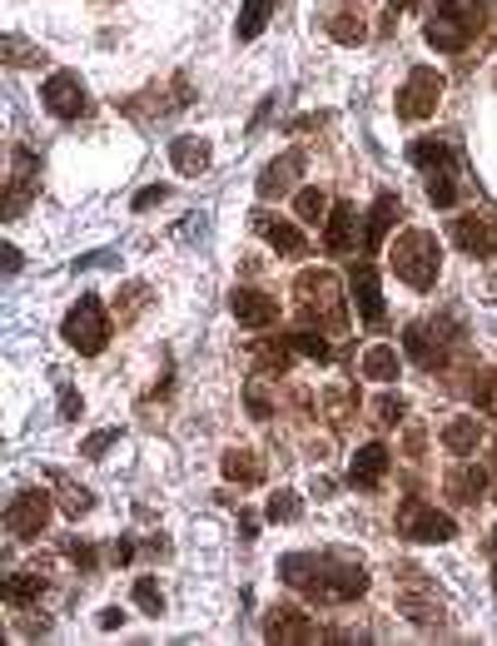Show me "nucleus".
I'll list each match as a JSON object with an SVG mask.
<instances>
[{"mask_svg":"<svg viewBox=\"0 0 497 646\" xmlns=\"http://www.w3.org/2000/svg\"><path fill=\"white\" fill-rule=\"evenodd\" d=\"M279 577L294 592L319 601H358L368 592V572L344 557H319V553H289L279 557Z\"/></svg>","mask_w":497,"mask_h":646,"instance_id":"f257e3e1","label":"nucleus"},{"mask_svg":"<svg viewBox=\"0 0 497 646\" xmlns=\"http://www.w3.org/2000/svg\"><path fill=\"white\" fill-rule=\"evenodd\" d=\"M438 269H443V249L428 229H403V235L393 239V274H398L413 294H428V289L438 283Z\"/></svg>","mask_w":497,"mask_h":646,"instance_id":"f03ea898","label":"nucleus"},{"mask_svg":"<svg viewBox=\"0 0 497 646\" xmlns=\"http://www.w3.org/2000/svg\"><path fill=\"white\" fill-rule=\"evenodd\" d=\"M298 294V314L308 318V324H319L323 314V329L329 333H344L348 329V308H344V294H339V279H333L329 269H304L294 283Z\"/></svg>","mask_w":497,"mask_h":646,"instance_id":"7ed1b4c3","label":"nucleus"},{"mask_svg":"<svg viewBox=\"0 0 497 646\" xmlns=\"http://www.w3.org/2000/svg\"><path fill=\"white\" fill-rule=\"evenodd\" d=\"M60 333H65V343H71L80 358H95V353H105L110 343V318H105V304H100L95 294H85L80 304L65 314V324H60Z\"/></svg>","mask_w":497,"mask_h":646,"instance_id":"20e7f679","label":"nucleus"},{"mask_svg":"<svg viewBox=\"0 0 497 646\" xmlns=\"http://www.w3.org/2000/svg\"><path fill=\"white\" fill-rule=\"evenodd\" d=\"M443 100V75L428 71V65H418L408 80H403L398 100H393V110H398V119H408V125H418V119H428L433 110H438Z\"/></svg>","mask_w":497,"mask_h":646,"instance_id":"39448f33","label":"nucleus"},{"mask_svg":"<svg viewBox=\"0 0 497 646\" xmlns=\"http://www.w3.org/2000/svg\"><path fill=\"white\" fill-rule=\"evenodd\" d=\"M46 528H50V497L40 493V487H21V493L11 497V507H5V532L30 542Z\"/></svg>","mask_w":497,"mask_h":646,"instance_id":"423d86ee","label":"nucleus"},{"mask_svg":"<svg viewBox=\"0 0 497 646\" xmlns=\"http://www.w3.org/2000/svg\"><path fill=\"white\" fill-rule=\"evenodd\" d=\"M398 532L408 542H453V537H458V522H453V517H443L438 507L408 503L398 512Z\"/></svg>","mask_w":497,"mask_h":646,"instance_id":"0eeeda50","label":"nucleus"},{"mask_svg":"<svg viewBox=\"0 0 497 646\" xmlns=\"http://www.w3.org/2000/svg\"><path fill=\"white\" fill-rule=\"evenodd\" d=\"M448 239L468 258H493L497 254V224L483 219V214H458V219L448 224Z\"/></svg>","mask_w":497,"mask_h":646,"instance_id":"6e6552de","label":"nucleus"},{"mask_svg":"<svg viewBox=\"0 0 497 646\" xmlns=\"http://www.w3.org/2000/svg\"><path fill=\"white\" fill-rule=\"evenodd\" d=\"M348 294H354L358 318H364L368 329H383V324H388V308H383V289H379L373 264H358V269L348 274Z\"/></svg>","mask_w":497,"mask_h":646,"instance_id":"1a4fd4ad","label":"nucleus"},{"mask_svg":"<svg viewBox=\"0 0 497 646\" xmlns=\"http://www.w3.org/2000/svg\"><path fill=\"white\" fill-rule=\"evenodd\" d=\"M443 339H458V329H448V324H438V318H428V324H408V333H403V353H408L413 364L433 368L443 358Z\"/></svg>","mask_w":497,"mask_h":646,"instance_id":"9d476101","label":"nucleus"},{"mask_svg":"<svg viewBox=\"0 0 497 646\" xmlns=\"http://www.w3.org/2000/svg\"><path fill=\"white\" fill-rule=\"evenodd\" d=\"M388 443H364L354 453V463H348V487H358V493H373L383 478H388Z\"/></svg>","mask_w":497,"mask_h":646,"instance_id":"9b49d317","label":"nucleus"},{"mask_svg":"<svg viewBox=\"0 0 497 646\" xmlns=\"http://www.w3.org/2000/svg\"><path fill=\"white\" fill-rule=\"evenodd\" d=\"M40 100H46V110L55 119H75L85 110V90H80V75H71V71H60V75H50L46 85H40Z\"/></svg>","mask_w":497,"mask_h":646,"instance_id":"f8f14e48","label":"nucleus"},{"mask_svg":"<svg viewBox=\"0 0 497 646\" xmlns=\"http://www.w3.org/2000/svg\"><path fill=\"white\" fill-rule=\"evenodd\" d=\"M264 636H269L273 646H298V642H319V632H314V622H308L298 607H273L269 617H264Z\"/></svg>","mask_w":497,"mask_h":646,"instance_id":"ddd939ff","label":"nucleus"},{"mask_svg":"<svg viewBox=\"0 0 497 646\" xmlns=\"http://www.w3.org/2000/svg\"><path fill=\"white\" fill-rule=\"evenodd\" d=\"M254 235H264V244L273 249V254H289V258H298L308 249V239H304V229L298 224H289V219H273V214H254Z\"/></svg>","mask_w":497,"mask_h":646,"instance_id":"4468645a","label":"nucleus"},{"mask_svg":"<svg viewBox=\"0 0 497 646\" xmlns=\"http://www.w3.org/2000/svg\"><path fill=\"white\" fill-rule=\"evenodd\" d=\"M229 308H234V318L244 329H269L273 318H279V304H273L269 294H259V289H234Z\"/></svg>","mask_w":497,"mask_h":646,"instance_id":"2eb2a0df","label":"nucleus"},{"mask_svg":"<svg viewBox=\"0 0 497 646\" xmlns=\"http://www.w3.org/2000/svg\"><path fill=\"white\" fill-rule=\"evenodd\" d=\"M298 175H304V154L298 150L279 154V160L259 175V200H279V194H289V189L298 185Z\"/></svg>","mask_w":497,"mask_h":646,"instance_id":"dca6fc26","label":"nucleus"},{"mask_svg":"<svg viewBox=\"0 0 497 646\" xmlns=\"http://www.w3.org/2000/svg\"><path fill=\"white\" fill-rule=\"evenodd\" d=\"M30 179H36V154L30 150H15V165H11V185H5V219L25 210L30 200Z\"/></svg>","mask_w":497,"mask_h":646,"instance_id":"f3484780","label":"nucleus"},{"mask_svg":"<svg viewBox=\"0 0 497 646\" xmlns=\"http://www.w3.org/2000/svg\"><path fill=\"white\" fill-rule=\"evenodd\" d=\"M423 36H428V46L433 50H443V55H458V50H468V40H473V30L468 25H458L453 15H433V21L423 25Z\"/></svg>","mask_w":497,"mask_h":646,"instance_id":"a211bd4d","label":"nucleus"},{"mask_svg":"<svg viewBox=\"0 0 497 646\" xmlns=\"http://www.w3.org/2000/svg\"><path fill=\"white\" fill-rule=\"evenodd\" d=\"M354 219H358V210L348 200H339L329 210V224H323V249L329 254H348L354 249Z\"/></svg>","mask_w":497,"mask_h":646,"instance_id":"6ab92c4d","label":"nucleus"},{"mask_svg":"<svg viewBox=\"0 0 497 646\" xmlns=\"http://www.w3.org/2000/svg\"><path fill=\"white\" fill-rule=\"evenodd\" d=\"M169 160H175V169L184 179H194L209 169V144L200 135H179V140H169Z\"/></svg>","mask_w":497,"mask_h":646,"instance_id":"aec40b11","label":"nucleus"},{"mask_svg":"<svg viewBox=\"0 0 497 646\" xmlns=\"http://www.w3.org/2000/svg\"><path fill=\"white\" fill-rule=\"evenodd\" d=\"M393 214H398V200H393V194H379V204H373V210H368V219H364V249H368V254H373V249L388 239Z\"/></svg>","mask_w":497,"mask_h":646,"instance_id":"412c9836","label":"nucleus"},{"mask_svg":"<svg viewBox=\"0 0 497 646\" xmlns=\"http://www.w3.org/2000/svg\"><path fill=\"white\" fill-rule=\"evenodd\" d=\"M358 373H364L368 383H393V378H398V349H388V343H373V349L364 353Z\"/></svg>","mask_w":497,"mask_h":646,"instance_id":"4be33fe9","label":"nucleus"},{"mask_svg":"<svg viewBox=\"0 0 497 646\" xmlns=\"http://www.w3.org/2000/svg\"><path fill=\"white\" fill-rule=\"evenodd\" d=\"M225 478L239 482V487H254V482H264V463L248 453V447H229L225 453Z\"/></svg>","mask_w":497,"mask_h":646,"instance_id":"5701e85b","label":"nucleus"},{"mask_svg":"<svg viewBox=\"0 0 497 646\" xmlns=\"http://www.w3.org/2000/svg\"><path fill=\"white\" fill-rule=\"evenodd\" d=\"M40 592H46V577H36V572H11L0 582V597L11 601V607H30Z\"/></svg>","mask_w":497,"mask_h":646,"instance_id":"b1692460","label":"nucleus"},{"mask_svg":"<svg viewBox=\"0 0 497 646\" xmlns=\"http://www.w3.org/2000/svg\"><path fill=\"white\" fill-rule=\"evenodd\" d=\"M487 493V472L483 468H453L448 472V497L453 503H477Z\"/></svg>","mask_w":497,"mask_h":646,"instance_id":"393cba45","label":"nucleus"},{"mask_svg":"<svg viewBox=\"0 0 497 646\" xmlns=\"http://www.w3.org/2000/svg\"><path fill=\"white\" fill-rule=\"evenodd\" d=\"M269 15H273V0H244V5H239L234 36H239V40H259L264 25H269Z\"/></svg>","mask_w":497,"mask_h":646,"instance_id":"a878e982","label":"nucleus"},{"mask_svg":"<svg viewBox=\"0 0 497 646\" xmlns=\"http://www.w3.org/2000/svg\"><path fill=\"white\" fill-rule=\"evenodd\" d=\"M477 438H483L477 418H453V423L443 428V447H448V453H458V458H468V453H473Z\"/></svg>","mask_w":497,"mask_h":646,"instance_id":"bb28decb","label":"nucleus"},{"mask_svg":"<svg viewBox=\"0 0 497 646\" xmlns=\"http://www.w3.org/2000/svg\"><path fill=\"white\" fill-rule=\"evenodd\" d=\"M408 160H413L418 169H428V175H433V169H453V150L443 140H413L408 144Z\"/></svg>","mask_w":497,"mask_h":646,"instance_id":"cd10ccee","label":"nucleus"},{"mask_svg":"<svg viewBox=\"0 0 497 646\" xmlns=\"http://www.w3.org/2000/svg\"><path fill=\"white\" fill-rule=\"evenodd\" d=\"M438 11L453 15L458 25H468L473 36L483 30V21H487V5H483V0H438Z\"/></svg>","mask_w":497,"mask_h":646,"instance_id":"c85d7f7f","label":"nucleus"},{"mask_svg":"<svg viewBox=\"0 0 497 646\" xmlns=\"http://www.w3.org/2000/svg\"><path fill=\"white\" fill-rule=\"evenodd\" d=\"M294 214L304 224H319V219H329V194H323V189H314V185H304L294 194Z\"/></svg>","mask_w":497,"mask_h":646,"instance_id":"c756f323","label":"nucleus"},{"mask_svg":"<svg viewBox=\"0 0 497 646\" xmlns=\"http://www.w3.org/2000/svg\"><path fill=\"white\" fill-rule=\"evenodd\" d=\"M284 349L304 353V358H314V364H329V353H333L323 333H289V339H284Z\"/></svg>","mask_w":497,"mask_h":646,"instance_id":"7c9ffc66","label":"nucleus"},{"mask_svg":"<svg viewBox=\"0 0 497 646\" xmlns=\"http://www.w3.org/2000/svg\"><path fill=\"white\" fill-rule=\"evenodd\" d=\"M428 200H433V210H453V204H458L453 169H433V175H428Z\"/></svg>","mask_w":497,"mask_h":646,"instance_id":"2f4dec72","label":"nucleus"},{"mask_svg":"<svg viewBox=\"0 0 497 646\" xmlns=\"http://www.w3.org/2000/svg\"><path fill=\"white\" fill-rule=\"evenodd\" d=\"M298 517H304V503H298V493L279 487V493L269 497V522H298Z\"/></svg>","mask_w":497,"mask_h":646,"instance_id":"473e14b6","label":"nucleus"},{"mask_svg":"<svg viewBox=\"0 0 497 646\" xmlns=\"http://www.w3.org/2000/svg\"><path fill=\"white\" fill-rule=\"evenodd\" d=\"M135 601H140L144 617H160V611H165V597H160V582H154V577H140V582H135Z\"/></svg>","mask_w":497,"mask_h":646,"instance_id":"72a5a7b5","label":"nucleus"},{"mask_svg":"<svg viewBox=\"0 0 497 646\" xmlns=\"http://www.w3.org/2000/svg\"><path fill=\"white\" fill-rule=\"evenodd\" d=\"M329 36L339 40V46H358V40H364V21H358V15H339V21H329Z\"/></svg>","mask_w":497,"mask_h":646,"instance_id":"f704fd0d","label":"nucleus"},{"mask_svg":"<svg viewBox=\"0 0 497 646\" xmlns=\"http://www.w3.org/2000/svg\"><path fill=\"white\" fill-rule=\"evenodd\" d=\"M115 428H100V433H90V443H85V458H105L110 447H115Z\"/></svg>","mask_w":497,"mask_h":646,"instance_id":"c9c22d12","label":"nucleus"},{"mask_svg":"<svg viewBox=\"0 0 497 646\" xmlns=\"http://www.w3.org/2000/svg\"><path fill=\"white\" fill-rule=\"evenodd\" d=\"M60 497H65V507H71V512H75V517H80V512H85V507L95 503V497L85 493V487H75V482H60Z\"/></svg>","mask_w":497,"mask_h":646,"instance_id":"e433bc0d","label":"nucleus"},{"mask_svg":"<svg viewBox=\"0 0 497 646\" xmlns=\"http://www.w3.org/2000/svg\"><path fill=\"white\" fill-rule=\"evenodd\" d=\"M165 200H169V185H150V189H140V194H135V214L154 210V204H165Z\"/></svg>","mask_w":497,"mask_h":646,"instance_id":"4c0bfd02","label":"nucleus"},{"mask_svg":"<svg viewBox=\"0 0 497 646\" xmlns=\"http://www.w3.org/2000/svg\"><path fill=\"white\" fill-rule=\"evenodd\" d=\"M65 557H71L75 567H95V547H90V542H65Z\"/></svg>","mask_w":497,"mask_h":646,"instance_id":"58836bf2","label":"nucleus"},{"mask_svg":"<svg viewBox=\"0 0 497 646\" xmlns=\"http://www.w3.org/2000/svg\"><path fill=\"white\" fill-rule=\"evenodd\" d=\"M403 413H408V403H403V398H383V403H379V423H383V428H393V423L403 418Z\"/></svg>","mask_w":497,"mask_h":646,"instance_id":"ea45409f","label":"nucleus"},{"mask_svg":"<svg viewBox=\"0 0 497 646\" xmlns=\"http://www.w3.org/2000/svg\"><path fill=\"white\" fill-rule=\"evenodd\" d=\"M244 398H248V413H254V418H269V398H264V388H248V393H244Z\"/></svg>","mask_w":497,"mask_h":646,"instance_id":"a19ab883","label":"nucleus"},{"mask_svg":"<svg viewBox=\"0 0 497 646\" xmlns=\"http://www.w3.org/2000/svg\"><path fill=\"white\" fill-rule=\"evenodd\" d=\"M110 553H115V557H110V562H119V567H125V562H135V542L125 537V542H115Z\"/></svg>","mask_w":497,"mask_h":646,"instance_id":"79ce46f5","label":"nucleus"},{"mask_svg":"<svg viewBox=\"0 0 497 646\" xmlns=\"http://www.w3.org/2000/svg\"><path fill=\"white\" fill-rule=\"evenodd\" d=\"M119 622H125V611H115V607H110V611H100V626H105V632H115Z\"/></svg>","mask_w":497,"mask_h":646,"instance_id":"37998d69","label":"nucleus"},{"mask_svg":"<svg viewBox=\"0 0 497 646\" xmlns=\"http://www.w3.org/2000/svg\"><path fill=\"white\" fill-rule=\"evenodd\" d=\"M393 11H418V0H388Z\"/></svg>","mask_w":497,"mask_h":646,"instance_id":"c03bdc74","label":"nucleus"},{"mask_svg":"<svg viewBox=\"0 0 497 646\" xmlns=\"http://www.w3.org/2000/svg\"><path fill=\"white\" fill-rule=\"evenodd\" d=\"M493 547H497V532H493Z\"/></svg>","mask_w":497,"mask_h":646,"instance_id":"a18cd8bd","label":"nucleus"}]
</instances>
